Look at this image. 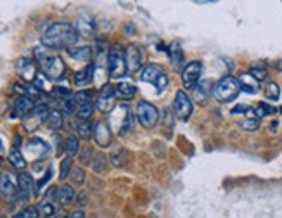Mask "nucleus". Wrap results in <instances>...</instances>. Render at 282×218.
Segmentation results:
<instances>
[{"mask_svg":"<svg viewBox=\"0 0 282 218\" xmlns=\"http://www.w3.org/2000/svg\"><path fill=\"white\" fill-rule=\"evenodd\" d=\"M54 199H58V189H56V187H50L49 191L45 192V196H43V201H42V203H52Z\"/></svg>","mask_w":282,"mask_h":218,"instance_id":"obj_44","label":"nucleus"},{"mask_svg":"<svg viewBox=\"0 0 282 218\" xmlns=\"http://www.w3.org/2000/svg\"><path fill=\"white\" fill-rule=\"evenodd\" d=\"M115 99H116V92H115V87L111 85H104L101 87L99 94H97V99H96V106L101 113H109L115 109Z\"/></svg>","mask_w":282,"mask_h":218,"instance_id":"obj_7","label":"nucleus"},{"mask_svg":"<svg viewBox=\"0 0 282 218\" xmlns=\"http://www.w3.org/2000/svg\"><path fill=\"white\" fill-rule=\"evenodd\" d=\"M62 109H64V115H75L78 111V104L75 100V97H69L62 102Z\"/></svg>","mask_w":282,"mask_h":218,"instance_id":"obj_38","label":"nucleus"},{"mask_svg":"<svg viewBox=\"0 0 282 218\" xmlns=\"http://www.w3.org/2000/svg\"><path fill=\"white\" fill-rule=\"evenodd\" d=\"M173 107H175V113L180 119L187 121L191 118L192 115V109H194V104H192V99L187 96L183 90H179L175 96V102H173Z\"/></svg>","mask_w":282,"mask_h":218,"instance_id":"obj_8","label":"nucleus"},{"mask_svg":"<svg viewBox=\"0 0 282 218\" xmlns=\"http://www.w3.org/2000/svg\"><path fill=\"white\" fill-rule=\"evenodd\" d=\"M249 75H251L256 81H263V80H267L268 71H267V68L263 66V62H255V64L251 66V69H249Z\"/></svg>","mask_w":282,"mask_h":218,"instance_id":"obj_28","label":"nucleus"},{"mask_svg":"<svg viewBox=\"0 0 282 218\" xmlns=\"http://www.w3.org/2000/svg\"><path fill=\"white\" fill-rule=\"evenodd\" d=\"M37 104L28 97H18L14 100V113L21 118H26L28 115H33V109Z\"/></svg>","mask_w":282,"mask_h":218,"instance_id":"obj_14","label":"nucleus"},{"mask_svg":"<svg viewBox=\"0 0 282 218\" xmlns=\"http://www.w3.org/2000/svg\"><path fill=\"white\" fill-rule=\"evenodd\" d=\"M49 111H50V109L47 107V104H37L35 109H33V115L39 116V118H42V119H45L47 115H49Z\"/></svg>","mask_w":282,"mask_h":218,"instance_id":"obj_41","label":"nucleus"},{"mask_svg":"<svg viewBox=\"0 0 282 218\" xmlns=\"http://www.w3.org/2000/svg\"><path fill=\"white\" fill-rule=\"evenodd\" d=\"M14 90L16 94H20V97H28V99H31L33 102H37V100L40 99V90L37 87H28V85H23V83H16L14 85Z\"/></svg>","mask_w":282,"mask_h":218,"instance_id":"obj_21","label":"nucleus"},{"mask_svg":"<svg viewBox=\"0 0 282 218\" xmlns=\"http://www.w3.org/2000/svg\"><path fill=\"white\" fill-rule=\"evenodd\" d=\"M0 194L4 196L5 199H12L18 194V184H14L11 178V175H2L0 177Z\"/></svg>","mask_w":282,"mask_h":218,"instance_id":"obj_15","label":"nucleus"},{"mask_svg":"<svg viewBox=\"0 0 282 218\" xmlns=\"http://www.w3.org/2000/svg\"><path fill=\"white\" fill-rule=\"evenodd\" d=\"M249 111V106H237L232 109L234 115H237V113H248Z\"/></svg>","mask_w":282,"mask_h":218,"instance_id":"obj_47","label":"nucleus"},{"mask_svg":"<svg viewBox=\"0 0 282 218\" xmlns=\"http://www.w3.org/2000/svg\"><path fill=\"white\" fill-rule=\"evenodd\" d=\"M35 58H37V61L43 62L47 58H49V49H47V47H43V45L37 47V49H35Z\"/></svg>","mask_w":282,"mask_h":218,"instance_id":"obj_42","label":"nucleus"},{"mask_svg":"<svg viewBox=\"0 0 282 218\" xmlns=\"http://www.w3.org/2000/svg\"><path fill=\"white\" fill-rule=\"evenodd\" d=\"M43 123L49 126L50 130L58 132V130H61L62 125H64V116H62V113L58 111V109H52V111H49L47 118L43 119Z\"/></svg>","mask_w":282,"mask_h":218,"instance_id":"obj_18","label":"nucleus"},{"mask_svg":"<svg viewBox=\"0 0 282 218\" xmlns=\"http://www.w3.org/2000/svg\"><path fill=\"white\" fill-rule=\"evenodd\" d=\"M78 42V30L69 23H54L43 31L42 45L47 49H71Z\"/></svg>","mask_w":282,"mask_h":218,"instance_id":"obj_1","label":"nucleus"},{"mask_svg":"<svg viewBox=\"0 0 282 218\" xmlns=\"http://www.w3.org/2000/svg\"><path fill=\"white\" fill-rule=\"evenodd\" d=\"M77 30L81 35H90L94 31V23H92V20H78Z\"/></svg>","mask_w":282,"mask_h":218,"instance_id":"obj_36","label":"nucleus"},{"mask_svg":"<svg viewBox=\"0 0 282 218\" xmlns=\"http://www.w3.org/2000/svg\"><path fill=\"white\" fill-rule=\"evenodd\" d=\"M141 80L145 81V83H153L154 87L160 90V92L166 90L168 83H170V80H168V75L160 68V66H156V64L144 66V68H142V71H141Z\"/></svg>","mask_w":282,"mask_h":218,"instance_id":"obj_4","label":"nucleus"},{"mask_svg":"<svg viewBox=\"0 0 282 218\" xmlns=\"http://www.w3.org/2000/svg\"><path fill=\"white\" fill-rule=\"evenodd\" d=\"M40 211L37 206H26L24 210H21L20 213H16L12 218H39Z\"/></svg>","mask_w":282,"mask_h":218,"instance_id":"obj_32","label":"nucleus"},{"mask_svg":"<svg viewBox=\"0 0 282 218\" xmlns=\"http://www.w3.org/2000/svg\"><path fill=\"white\" fill-rule=\"evenodd\" d=\"M94 128H96V125L90 121V118H88V119L80 118L77 121V130H78V135H80L81 139L94 137Z\"/></svg>","mask_w":282,"mask_h":218,"instance_id":"obj_23","label":"nucleus"},{"mask_svg":"<svg viewBox=\"0 0 282 218\" xmlns=\"http://www.w3.org/2000/svg\"><path fill=\"white\" fill-rule=\"evenodd\" d=\"M42 66H43V75H45L47 78H52V80L61 78L66 69L62 59L58 58V56H49V58L42 62Z\"/></svg>","mask_w":282,"mask_h":218,"instance_id":"obj_10","label":"nucleus"},{"mask_svg":"<svg viewBox=\"0 0 282 218\" xmlns=\"http://www.w3.org/2000/svg\"><path fill=\"white\" fill-rule=\"evenodd\" d=\"M115 92H116V97H118V99L128 100V99H134L137 88H135V85L128 83V81H120V83L115 87Z\"/></svg>","mask_w":282,"mask_h":218,"instance_id":"obj_20","label":"nucleus"},{"mask_svg":"<svg viewBox=\"0 0 282 218\" xmlns=\"http://www.w3.org/2000/svg\"><path fill=\"white\" fill-rule=\"evenodd\" d=\"M52 94L56 97H61V99H69V96H71V90H69L68 87H56L52 90Z\"/></svg>","mask_w":282,"mask_h":218,"instance_id":"obj_43","label":"nucleus"},{"mask_svg":"<svg viewBox=\"0 0 282 218\" xmlns=\"http://www.w3.org/2000/svg\"><path fill=\"white\" fill-rule=\"evenodd\" d=\"M77 201H78L80 204H85V203H87V194H80V196H78Z\"/></svg>","mask_w":282,"mask_h":218,"instance_id":"obj_49","label":"nucleus"},{"mask_svg":"<svg viewBox=\"0 0 282 218\" xmlns=\"http://www.w3.org/2000/svg\"><path fill=\"white\" fill-rule=\"evenodd\" d=\"M90 156H92V149H85L83 153L80 154V159H81V163H88V161H90Z\"/></svg>","mask_w":282,"mask_h":218,"instance_id":"obj_46","label":"nucleus"},{"mask_svg":"<svg viewBox=\"0 0 282 218\" xmlns=\"http://www.w3.org/2000/svg\"><path fill=\"white\" fill-rule=\"evenodd\" d=\"M125 62H126V71L137 73L139 69L142 71V68H144V56H142L141 47L130 45L128 49L125 50Z\"/></svg>","mask_w":282,"mask_h":218,"instance_id":"obj_9","label":"nucleus"},{"mask_svg":"<svg viewBox=\"0 0 282 218\" xmlns=\"http://www.w3.org/2000/svg\"><path fill=\"white\" fill-rule=\"evenodd\" d=\"M58 201L61 204H71L77 201V192H75V189L71 187V185H61V187L58 189Z\"/></svg>","mask_w":282,"mask_h":218,"instance_id":"obj_22","label":"nucleus"},{"mask_svg":"<svg viewBox=\"0 0 282 218\" xmlns=\"http://www.w3.org/2000/svg\"><path fill=\"white\" fill-rule=\"evenodd\" d=\"M237 80H239V83H241V90H244V92H248V94H258L260 81H256L249 73H242L241 78H237Z\"/></svg>","mask_w":282,"mask_h":218,"instance_id":"obj_19","label":"nucleus"},{"mask_svg":"<svg viewBox=\"0 0 282 218\" xmlns=\"http://www.w3.org/2000/svg\"><path fill=\"white\" fill-rule=\"evenodd\" d=\"M94 107H96L94 100H92V102L80 104V106H78V115H80V118L88 119V116H92V113H94Z\"/></svg>","mask_w":282,"mask_h":218,"instance_id":"obj_34","label":"nucleus"},{"mask_svg":"<svg viewBox=\"0 0 282 218\" xmlns=\"http://www.w3.org/2000/svg\"><path fill=\"white\" fill-rule=\"evenodd\" d=\"M168 56H170V59H172V64L175 66V68L182 66V62H183V50H182V47H180L179 43H172V45H170V49H168Z\"/></svg>","mask_w":282,"mask_h":218,"instance_id":"obj_25","label":"nucleus"},{"mask_svg":"<svg viewBox=\"0 0 282 218\" xmlns=\"http://www.w3.org/2000/svg\"><path fill=\"white\" fill-rule=\"evenodd\" d=\"M135 116H137L139 123L144 128H153V126H156L158 119H160V111H158V107L154 104L147 102V100H142V102L137 104Z\"/></svg>","mask_w":282,"mask_h":218,"instance_id":"obj_5","label":"nucleus"},{"mask_svg":"<svg viewBox=\"0 0 282 218\" xmlns=\"http://www.w3.org/2000/svg\"><path fill=\"white\" fill-rule=\"evenodd\" d=\"M37 208H39L40 215H43V217H54L56 211H58V208L54 206L52 203H40Z\"/></svg>","mask_w":282,"mask_h":218,"instance_id":"obj_39","label":"nucleus"},{"mask_svg":"<svg viewBox=\"0 0 282 218\" xmlns=\"http://www.w3.org/2000/svg\"><path fill=\"white\" fill-rule=\"evenodd\" d=\"M94 75H96V66L88 64V66H85L83 69H80V71L75 73L73 81H75L77 87H88V85L94 81Z\"/></svg>","mask_w":282,"mask_h":218,"instance_id":"obj_12","label":"nucleus"},{"mask_svg":"<svg viewBox=\"0 0 282 218\" xmlns=\"http://www.w3.org/2000/svg\"><path fill=\"white\" fill-rule=\"evenodd\" d=\"M109 158H111V163H113L116 168H120V166H125V163H126V151L123 149V147H115Z\"/></svg>","mask_w":282,"mask_h":218,"instance_id":"obj_27","label":"nucleus"},{"mask_svg":"<svg viewBox=\"0 0 282 218\" xmlns=\"http://www.w3.org/2000/svg\"><path fill=\"white\" fill-rule=\"evenodd\" d=\"M94 140L101 147H107L113 140V132H111L109 125L106 121H99L94 128Z\"/></svg>","mask_w":282,"mask_h":218,"instance_id":"obj_11","label":"nucleus"},{"mask_svg":"<svg viewBox=\"0 0 282 218\" xmlns=\"http://www.w3.org/2000/svg\"><path fill=\"white\" fill-rule=\"evenodd\" d=\"M202 75V62L201 61H191L189 64H185L182 71V83L189 90H194L198 87V81Z\"/></svg>","mask_w":282,"mask_h":218,"instance_id":"obj_6","label":"nucleus"},{"mask_svg":"<svg viewBox=\"0 0 282 218\" xmlns=\"http://www.w3.org/2000/svg\"><path fill=\"white\" fill-rule=\"evenodd\" d=\"M68 218H85V213H83V210H77V211H73V213H69Z\"/></svg>","mask_w":282,"mask_h":218,"instance_id":"obj_48","label":"nucleus"},{"mask_svg":"<svg viewBox=\"0 0 282 218\" xmlns=\"http://www.w3.org/2000/svg\"><path fill=\"white\" fill-rule=\"evenodd\" d=\"M71 172H73V161H71V158H64V159L61 161V173H59V178L66 180L69 175H71Z\"/></svg>","mask_w":282,"mask_h":218,"instance_id":"obj_33","label":"nucleus"},{"mask_svg":"<svg viewBox=\"0 0 282 218\" xmlns=\"http://www.w3.org/2000/svg\"><path fill=\"white\" fill-rule=\"evenodd\" d=\"M18 73H20L21 77H23V80L26 81H35V78H37V69H35V62L31 61V59H20V62H18Z\"/></svg>","mask_w":282,"mask_h":218,"instance_id":"obj_13","label":"nucleus"},{"mask_svg":"<svg viewBox=\"0 0 282 218\" xmlns=\"http://www.w3.org/2000/svg\"><path fill=\"white\" fill-rule=\"evenodd\" d=\"M241 94V83L237 78L230 77H223L217 85L213 87V97L222 104H227V102H232L237 96Z\"/></svg>","mask_w":282,"mask_h":218,"instance_id":"obj_2","label":"nucleus"},{"mask_svg":"<svg viewBox=\"0 0 282 218\" xmlns=\"http://www.w3.org/2000/svg\"><path fill=\"white\" fill-rule=\"evenodd\" d=\"M107 71L111 78H121L126 75L125 52L120 45H111L107 52Z\"/></svg>","mask_w":282,"mask_h":218,"instance_id":"obj_3","label":"nucleus"},{"mask_svg":"<svg viewBox=\"0 0 282 218\" xmlns=\"http://www.w3.org/2000/svg\"><path fill=\"white\" fill-rule=\"evenodd\" d=\"M64 149H66V153H68L69 158H73V156H77V154H80V140H78L77 135H69V137L66 139Z\"/></svg>","mask_w":282,"mask_h":218,"instance_id":"obj_26","label":"nucleus"},{"mask_svg":"<svg viewBox=\"0 0 282 218\" xmlns=\"http://www.w3.org/2000/svg\"><path fill=\"white\" fill-rule=\"evenodd\" d=\"M0 218H4V217H0Z\"/></svg>","mask_w":282,"mask_h":218,"instance_id":"obj_51","label":"nucleus"},{"mask_svg":"<svg viewBox=\"0 0 282 218\" xmlns=\"http://www.w3.org/2000/svg\"><path fill=\"white\" fill-rule=\"evenodd\" d=\"M75 100H77L78 106L85 102H92V100H94V92H92V90H80V92H77V96H75Z\"/></svg>","mask_w":282,"mask_h":218,"instance_id":"obj_37","label":"nucleus"},{"mask_svg":"<svg viewBox=\"0 0 282 218\" xmlns=\"http://www.w3.org/2000/svg\"><path fill=\"white\" fill-rule=\"evenodd\" d=\"M50 177H52V170H47V173H45V175H43V178L42 180H40V182H37V187H35V191H37V192H39L40 191V189H42L43 187V185H45L47 184V182H49V180H50Z\"/></svg>","mask_w":282,"mask_h":218,"instance_id":"obj_45","label":"nucleus"},{"mask_svg":"<svg viewBox=\"0 0 282 218\" xmlns=\"http://www.w3.org/2000/svg\"><path fill=\"white\" fill-rule=\"evenodd\" d=\"M265 97H267L268 100H277L279 97H281V88H279V85L274 83V81L265 85Z\"/></svg>","mask_w":282,"mask_h":218,"instance_id":"obj_31","label":"nucleus"},{"mask_svg":"<svg viewBox=\"0 0 282 218\" xmlns=\"http://www.w3.org/2000/svg\"><path fill=\"white\" fill-rule=\"evenodd\" d=\"M277 126H279V123H272V125H270V128H274V132H275V128H277Z\"/></svg>","mask_w":282,"mask_h":218,"instance_id":"obj_50","label":"nucleus"},{"mask_svg":"<svg viewBox=\"0 0 282 218\" xmlns=\"http://www.w3.org/2000/svg\"><path fill=\"white\" fill-rule=\"evenodd\" d=\"M68 56L75 59V61L88 62L92 59V47H88V45L71 47V49H68Z\"/></svg>","mask_w":282,"mask_h":218,"instance_id":"obj_17","label":"nucleus"},{"mask_svg":"<svg viewBox=\"0 0 282 218\" xmlns=\"http://www.w3.org/2000/svg\"><path fill=\"white\" fill-rule=\"evenodd\" d=\"M33 178H31L28 173H20L18 177V192L23 196V199L26 201L30 198V194L33 192Z\"/></svg>","mask_w":282,"mask_h":218,"instance_id":"obj_16","label":"nucleus"},{"mask_svg":"<svg viewBox=\"0 0 282 218\" xmlns=\"http://www.w3.org/2000/svg\"><path fill=\"white\" fill-rule=\"evenodd\" d=\"M275 113V107L274 106H270V104H267V102H260L258 106L255 107V116L256 118H265V116H270V115H274Z\"/></svg>","mask_w":282,"mask_h":218,"instance_id":"obj_30","label":"nucleus"},{"mask_svg":"<svg viewBox=\"0 0 282 218\" xmlns=\"http://www.w3.org/2000/svg\"><path fill=\"white\" fill-rule=\"evenodd\" d=\"M241 128L246 132H255L260 128V119L258 118H246L244 121H241Z\"/></svg>","mask_w":282,"mask_h":218,"instance_id":"obj_35","label":"nucleus"},{"mask_svg":"<svg viewBox=\"0 0 282 218\" xmlns=\"http://www.w3.org/2000/svg\"><path fill=\"white\" fill-rule=\"evenodd\" d=\"M7 159L16 170H24V168H26V159H24L23 153H21L18 147H12V149L9 151Z\"/></svg>","mask_w":282,"mask_h":218,"instance_id":"obj_24","label":"nucleus"},{"mask_svg":"<svg viewBox=\"0 0 282 218\" xmlns=\"http://www.w3.org/2000/svg\"><path fill=\"white\" fill-rule=\"evenodd\" d=\"M107 159H109V156H106V154H97V156L94 158V161H92V168H94V172L106 173L107 172Z\"/></svg>","mask_w":282,"mask_h":218,"instance_id":"obj_29","label":"nucleus"},{"mask_svg":"<svg viewBox=\"0 0 282 218\" xmlns=\"http://www.w3.org/2000/svg\"><path fill=\"white\" fill-rule=\"evenodd\" d=\"M71 180H73V184L75 185H81L85 182V172H83V168H73V172H71Z\"/></svg>","mask_w":282,"mask_h":218,"instance_id":"obj_40","label":"nucleus"}]
</instances>
